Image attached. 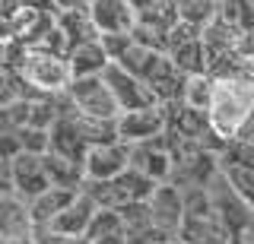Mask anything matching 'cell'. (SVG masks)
I'll list each match as a JSON object with an SVG mask.
<instances>
[{"instance_id": "14", "label": "cell", "mask_w": 254, "mask_h": 244, "mask_svg": "<svg viewBox=\"0 0 254 244\" xmlns=\"http://www.w3.org/2000/svg\"><path fill=\"white\" fill-rule=\"evenodd\" d=\"M58 29L70 42V48L86 45V42H99L102 38L92 16H89V6H86V10H58Z\"/></svg>"}, {"instance_id": "7", "label": "cell", "mask_w": 254, "mask_h": 244, "mask_svg": "<svg viewBox=\"0 0 254 244\" xmlns=\"http://www.w3.org/2000/svg\"><path fill=\"white\" fill-rule=\"evenodd\" d=\"M102 80L108 83V89H111V96H115V101H118V108H121V111H137V108L156 105L149 86L143 83L140 76L127 73L121 64H111L105 73H102Z\"/></svg>"}, {"instance_id": "26", "label": "cell", "mask_w": 254, "mask_h": 244, "mask_svg": "<svg viewBox=\"0 0 254 244\" xmlns=\"http://www.w3.org/2000/svg\"><path fill=\"white\" fill-rule=\"evenodd\" d=\"M133 244H178V241L165 238V235H153V238H143V241H133Z\"/></svg>"}, {"instance_id": "24", "label": "cell", "mask_w": 254, "mask_h": 244, "mask_svg": "<svg viewBox=\"0 0 254 244\" xmlns=\"http://www.w3.org/2000/svg\"><path fill=\"white\" fill-rule=\"evenodd\" d=\"M99 42H102V48L108 51L111 64H118V60H121L124 54H127V48L133 45V35H102Z\"/></svg>"}, {"instance_id": "12", "label": "cell", "mask_w": 254, "mask_h": 244, "mask_svg": "<svg viewBox=\"0 0 254 244\" xmlns=\"http://www.w3.org/2000/svg\"><path fill=\"white\" fill-rule=\"evenodd\" d=\"M67 64H70L73 80H86V76H102L111 67V57H108V51L102 48V42H86V45L70 48Z\"/></svg>"}, {"instance_id": "15", "label": "cell", "mask_w": 254, "mask_h": 244, "mask_svg": "<svg viewBox=\"0 0 254 244\" xmlns=\"http://www.w3.org/2000/svg\"><path fill=\"white\" fill-rule=\"evenodd\" d=\"M156 181L149 175H143L137 168H127L124 175L115 178V194H118V206L124 203H149V196L156 194Z\"/></svg>"}, {"instance_id": "10", "label": "cell", "mask_w": 254, "mask_h": 244, "mask_svg": "<svg viewBox=\"0 0 254 244\" xmlns=\"http://www.w3.org/2000/svg\"><path fill=\"white\" fill-rule=\"evenodd\" d=\"M130 168L149 175L156 184H169V181H172V168H175L169 140L159 137V140H146V143L130 146Z\"/></svg>"}, {"instance_id": "22", "label": "cell", "mask_w": 254, "mask_h": 244, "mask_svg": "<svg viewBox=\"0 0 254 244\" xmlns=\"http://www.w3.org/2000/svg\"><path fill=\"white\" fill-rule=\"evenodd\" d=\"M219 165L222 168H254V143H245V140L226 143L219 152Z\"/></svg>"}, {"instance_id": "4", "label": "cell", "mask_w": 254, "mask_h": 244, "mask_svg": "<svg viewBox=\"0 0 254 244\" xmlns=\"http://www.w3.org/2000/svg\"><path fill=\"white\" fill-rule=\"evenodd\" d=\"M67 98L73 101L76 111L99 117V121H118L121 117V108H118L115 96H111L108 83L102 76H86V80H73L67 89Z\"/></svg>"}, {"instance_id": "5", "label": "cell", "mask_w": 254, "mask_h": 244, "mask_svg": "<svg viewBox=\"0 0 254 244\" xmlns=\"http://www.w3.org/2000/svg\"><path fill=\"white\" fill-rule=\"evenodd\" d=\"M115 127H118V140L137 146V143H146V140L165 137L169 117H165L162 105H149V108H137V111H121Z\"/></svg>"}, {"instance_id": "28", "label": "cell", "mask_w": 254, "mask_h": 244, "mask_svg": "<svg viewBox=\"0 0 254 244\" xmlns=\"http://www.w3.org/2000/svg\"><path fill=\"white\" fill-rule=\"evenodd\" d=\"M219 3H222V0H219Z\"/></svg>"}, {"instance_id": "16", "label": "cell", "mask_w": 254, "mask_h": 244, "mask_svg": "<svg viewBox=\"0 0 254 244\" xmlns=\"http://www.w3.org/2000/svg\"><path fill=\"white\" fill-rule=\"evenodd\" d=\"M178 241L181 244H235L232 235L216 222V216H210V219H185Z\"/></svg>"}, {"instance_id": "11", "label": "cell", "mask_w": 254, "mask_h": 244, "mask_svg": "<svg viewBox=\"0 0 254 244\" xmlns=\"http://www.w3.org/2000/svg\"><path fill=\"white\" fill-rule=\"evenodd\" d=\"M95 212H99L95 200L79 191V194H76V200L70 203V206L64 209L48 228H51V232H58V235H64V238H86V235H89L92 219H95Z\"/></svg>"}, {"instance_id": "20", "label": "cell", "mask_w": 254, "mask_h": 244, "mask_svg": "<svg viewBox=\"0 0 254 244\" xmlns=\"http://www.w3.org/2000/svg\"><path fill=\"white\" fill-rule=\"evenodd\" d=\"M118 235H127L121 212H118V209H99L86 238H89V241H102V238H118Z\"/></svg>"}, {"instance_id": "19", "label": "cell", "mask_w": 254, "mask_h": 244, "mask_svg": "<svg viewBox=\"0 0 254 244\" xmlns=\"http://www.w3.org/2000/svg\"><path fill=\"white\" fill-rule=\"evenodd\" d=\"M219 16L235 29V32H254V0H222Z\"/></svg>"}, {"instance_id": "2", "label": "cell", "mask_w": 254, "mask_h": 244, "mask_svg": "<svg viewBox=\"0 0 254 244\" xmlns=\"http://www.w3.org/2000/svg\"><path fill=\"white\" fill-rule=\"evenodd\" d=\"M19 73L38 96H64L70 89V83H73L67 57L51 54V51H35V48L26 51V57L19 64Z\"/></svg>"}, {"instance_id": "13", "label": "cell", "mask_w": 254, "mask_h": 244, "mask_svg": "<svg viewBox=\"0 0 254 244\" xmlns=\"http://www.w3.org/2000/svg\"><path fill=\"white\" fill-rule=\"evenodd\" d=\"M76 194H79V191H67V187H51V191H45L42 196H35V200L29 203V212H32V222H35V228H48L64 209L70 206V203L76 200Z\"/></svg>"}, {"instance_id": "25", "label": "cell", "mask_w": 254, "mask_h": 244, "mask_svg": "<svg viewBox=\"0 0 254 244\" xmlns=\"http://www.w3.org/2000/svg\"><path fill=\"white\" fill-rule=\"evenodd\" d=\"M54 3H58V10H86L92 0H54Z\"/></svg>"}, {"instance_id": "9", "label": "cell", "mask_w": 254, "mask_h": 244, "mask_svg": "<svg viewBox=\"0 0 254 244\" xmlns=\"http://www.w3.org/2000/svg\"><path fill=\"white\" fill-rule=\"evenodd\" d=\"M89 16L99 29V35H130L137 29V6L130 0H92Z\"/></svg>"}, {"instance_id": "23", "label": "cell", "mask_w": 254, "mask_h": 244, "mask_svg": "<svg viewBox=\"0 0 254 244\" xmlns=\"http://www.w3.org/2000/svg\"><path fill=\"white\" fill-rule=\"evenodd\" d=\"M222 175L229 178V184L245 196V203L254 209V168H222Z\"/></svg>"}, {"instance_id": "8", "label": "cell", "mask_w": 254, "mask_h": 244, "mask_svg": "<svg viewBox=\"0 0 254 244\" xmlns=\"http://www.w3.org/2000/svg\"><path fill=\"white\" fill-rule=\"evenodd\" d=\"M127 168H130V143H124V140L99 143L86 155V178L89 181H115Z\"/></svg>"}, {"instance_id": "3", "label": "cell", "mask_w": 254, "mask_h": 244, "mask_svg": "<svg viewBox=\"0 0 254 244\" xmlns=\"http://www.w3.org/2000/svg\"><path fill=\"white\" fill-rule=\"evenodd\" d=\"M51 175L45 168V155L19 152L16 159L3 162V194H16L19 200L32 203L35 196L51 191Z\"/></svg>"}, {"instance_id": "18", "label": "cell", "mask_w": 254, "mask_h": 244, "mask_svg": "<svg viewBox=\"0 0 254 244\" xmlns=\"http://www.w3.org/2000/svg\"><path fill=\"white\" fill-rule=\"evenodd\" d=\"M175 6H178L181 22H190L197 29L219 16V0H175Z\"/></svg>"}, {"instance_id": "21", "label": "cell", "mask_w": 254, "mask_h": 244, "mask_svg": "<svg viewBox=\"0 0 254 244\" xmlns=\"http://www.w3.org/2000/svg\"><path fill=\"white\" fill-rule=\"evenodd\" d=\"M213 80L210 73H200V76H188V89H185V101L194 108H203V111H210V101H213Z\"/></svg>"}, {"instance_id": "17", "label": "cell", "mask_w": 254, "mask_h": 244, "mask_svg": "<svg viewBox=\"0 0 254 244\" xmlns=\"http://www.w3.org/2000/svg\"><path fill=\"white\" fill-rule=\"evenodd\" d=\"M165 57H169V54L153 51V48H146V45H137V42H133L130 48H127V54L118 60V64H121L127 73H133V76H140L143 83H149V80H153V73L162 67Z\"/></svg>"}, {"instance_id": "6", "label": "cell", "mask_w": 254, "mask_h": 244, "mask_svg": "<svg viewBox=\"0 0 254 244\" xmlns=\"http://www.w3.org/2000/svg\"><path fill=\"white\" fill-rule=\"evenodd\" d=\"M149 216H153V225H156L159 235L178 241L181 225H185V219H188V212H185V194H181V187L159 184L156 194L149 196Z\"/></svg>"}, {"instance_id": "27", "label": "cell", "mask_w": 254, "mask_h": 244, "mask_svg": "<svg viewBox=\"0 0 254 244\" xmlns=\"http://www.w3.org/2000/svg\"><path fill=\"white\" fill-rule=\"evenodd\" d=\"M248 244H254V241H248Z\"/></svg>"}, {"instance_id": "29", "label": "cell", "mask_w": 254, "mask_h": 244, "mask_svg": "<svg viewBox=\"0 0 254 244\" xmlns=\"http://www.w3.org/2000/svg\"><path fill=\"white\" fill-rule=\"evenodd\" d=\"M178 244H181V241H178Z\"/></svg>"}, {"instance_id": "1", "label": "cell", "mask_w": 254, "mask_h": 244, "mask_svg": "<svg viewBox=\"0 0 254 244\" xmlns=\"http://www.w3.org/2000/svg\"><path fill=\"white\" fill-rule=\"evenodd\" d=\"M216 80V76H213ZM254 117V76L251 73H235V76H219L213 86V101H210V124L226 143L242 137L245 124Z\"/></svg>"}]
</instances>
